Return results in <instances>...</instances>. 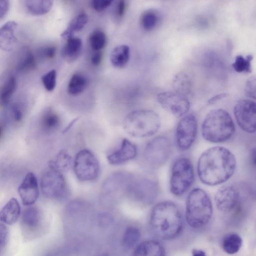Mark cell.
Here are the masks:
<instances>
[{
  "label": "cell",
  "mask_w": 256,
  "mask_h": 256,
  "mask_svg": "<svg viewBox=\"0 0 256 256\" xmlns=\"http://www.w3.org/2000/svg\"><path fill=\"white\" fill-rule=\"evenodd\" d=\"M236 164V157L228 149L220 146L212 147L200 156L198 174L203 184L210 186L218 185L232 176Z\"/></svg>",
  "instance_id": "cell-1"
},
{
  "label": "cell",
  "mask_w": 256,
  "mask_h": 256,
  "mask_svg": "<svg viewBox=\"0 0 256 256\" xmlns=\"http://www.w3.org/2000/svg\"><path fill=\"white\" fill-rule=\"evenodd\" d=\"M150 226L152 232L158 238L173 240L180 235L183 229L182 214L174 202H161L152 210Z\"/></svg>",
  "instance_id": "cell-2"
},
{
  "label": "cell",
  "mask_w": 256,
  "mask_h": 256,
  "mask_svg": "<svg viewBox=\"0 0 256 256\" xmlns=\"http://www.w3.org/2000/svg\"><path fill=\"white\" fill-rule=\"evenodd\" d=\"M235 132V124L225 110L214 108L205 116L201 126L204 139L213 143H220L228 140Z\"/></svg>",
  "instance_id": "cell-3"
},
{
  "label": "cell",
  "mask_w": 256,
  "mask_h": 256,
  "mask_svg": "<svg viewBox=\"0 0 256 256\" xmlns=\"http://www.w3.org/2000/svg\"><path fill=\"white\" fill-rule=\"evenodd\" d=\"M212 214V205L207 193L200 188L192 190L186 202L185 218L188 224L193 228H200L208 223Z\"/></svg>",
  "instance_id": "cell-4"
},
{
  "label": "cell",
  "mask_w": 256,
  "mask_h": 256,
  "mask_svg": "<svg viewBox=\"0 0 256 256\" xmlns=\"http://www.w3.org/2000/svg\"><path fill=\"white\" fill-rule=\"evenodd\" d=\"M122 126L126 132L132 136L148 137L158 130L160 120L158 114L152 110H137L125 116Z\"/></svg>",
  "instance_id": "cell-5"
},
{
  "label": "cell",
  "mask_w": 256,
  "mask_h": 256,
  "mask_svg": "<svg viewBox=\"0 0 256 256\" xmlns=\"http://www.w3.org/2000/svg\"><path fill=\"white\" fill-rule=\"evenodd\" d=\"M192 164L188 158H180L175 160L172 169L170 190L176 196H180L190 188L194 180Z\"/></svg>",
  "instance_id": "cell-6"
},
{
  "label": "cell",
  "mask_w": 256,
  "mask_h": 256,
  "mask_svg": "<svg viewBox=\"0 0 256 256\" xmlns=\"http://www.w3.org/2000/svg\"><path fill=\"white\" fill-rule=\"evenodd\" d=\"M158 185L153 179L146 177L134 178L132 176L124 192L135 202L142 204H150L156 200Z\"/></svg>",
  "instance_id": "cell-7"
},
{
  "label": "cell",
  "mask_w": 256,
  "mask_h": 256,
  "mask_svg": "<svg viewBox=\"0 0 256 256\" xmlns=\"http://www.w3.org/2000/svg\"><path fill=\"white\" fill-rule=\"evenodd\" d=\"M72 167L78 179L83 182L96 180L100 172L97 158L91 151L86 149L82 150L76 154Z\"/></svg>",
  "instance_id": "cell-8"
},
{
  "label": "cell",
  "mask_w": 256,
  "mask_h": 256,
  "mask_svg": "<svg viewBox=\"0 0 256 256\" xmlns=\"http://www.w3.org/2000/svg\"><path fill=\"white\" fill-rule=\"evenodd\" d=\"M172 144L166 136H159L151 140L146 146L144 156L148 162L154 167H160L168 160Z\"/></svg>",
  "instance_id": "cell-9"
},
{
  "label": "cell",
  "mask_w": 256,
  "mask_h": 256,
  "mask_svg": "<svg viewBox=\"0 0 256 256\" xmlns=\"http://www.w3.org/2000/svg\"><path fill=\"white\" fill-rule=\"evenodd\" d=\"M40 188L43 194L50 198L62 199L67 194L66 184L62 174L49 167L42 176Z\"/></svg>",
  "instance_id": "cell-10"
},
{
  "label": "cell",
  "mask_w": 256,
  "mask_h": 256,
  "mask_svg": "<svg viewBox=\"0 0 256 256\" xmlns=\"http://www.w3.org/2000/svg\"><path fill=\"white\" fill-rule=\"evenodd\" d=\"M198 132V121L192 114H186L180 120L176 129L175 140L178 148L188 150L194 143Z\"/></svg>",
  "instance_id": "cell-11"
},
{
  "label": "cell",
  "mask_w": 256,
  "mask_h": 256,
  "mask_svg": "<svg viewBox=\"0 0 256 256\" xmlns=\"http://www.w3.org/2000/svg\"><path fill=\"white\" fill-rule=\"evenodd\" d=\"M256 105L254 102L241 99L236 104L234 114L236 122L243 131L253 134L256 132Z\"/></svg>",
  "instance_id": "cell-12"
},
{
  "label": "cell",
  "mask_w": 256,
  "mask_h": 256,
  "mask_svg": "<svg viewBox=\"0 0 256 256\" xmlns=\"http://www.w3.org/2000/svg\"><path fill=\"white\" fill-rule=\"evenodd\" d=\"M156 98L161 106L176 118L183 116L190 109V104L187 96L174 90L160 92Z\"/></svg>",
  "instance_id": "cell-13"
},
{
  "label": "cell",
  "mask_w": 256,
  "mask_h": 256,
  "mask_svg": "<svg viewBox=\"0 0 256 256\" xmlns=\"http://www.w3.org/2000/svg\"><path fill=\"white\" fill-rule=\"evenodd\" d=\"M217 208L226 213L230 212L238 206L240 200L239 192L231 186L220 187L214 195Z\"/></svg>",
  "instance_id": "cell-14"
},
{
  "label": "cell",
  "mask_w": 256,
  "mask_h": 256,
  "mask_svg": "<svg viewBox=\"0 0 256 256\" xmlns=\"http://www.w3.org/2000/svg\"><path fill=\"white\" fill-rule=\"evenodd\" d=\"M18 192L22 204L25 206H31L37 200L39 196V190L37 179L31 172L25 176L18 188Z\"/></svg>",
  "instance_id": "cell-15"
},
{
  "label": "cell",
  "mask_w": 256,
  "mask_h": 256,
  "mask_svg": "<svg viewBox=\"0 0 256 256\" xmlns=\"http://www.w3.org/2000/svg\"><path fill=\"white\" fill-rule=\"evenodd\" d=\"M136 155V146L128 140L124 138L119 148L108 155L107 160L110 164L119 165L134 158Z\"/></svg>",
  "instance_id": "cell-16"
},
{
  "label": "cell",
  "mask_w": 256,
  "mask_h": 256,
  "mask_svg": "<svg viewBox=\"0 0 256 256\" xmlns=\"http://www.w3.org/2000/svg\"><path fill=\"white\" fill-rule=\"evenodd\" d=\"M18 26L16 22L10 20L0 27V50L8 52L15 47L18 42L16 36Z\"/></svg>",
  "instance_id": "cell-17"
},
{
  "label": "cell",
  "mask_w": 256,
  "mask_h": 256,
  "mask_svg": "<svg viewBox=\"0 0 256 256\" xmlns=\"http://www.w3.org/2000/svg\"><path fill=\"white\" fill-rule=\"evenodd\" d=\"M132 177V176L125 172H114L104 181L102 189L106 193H112L122 190L124 191Z\"/></svg>",
  "instance_id": "cell-18"
},
{
  "label": "cell",
  "mask_w": 256,
  "mask_h": 256,
  "mask_svg": "<svg viewBox=\"0 0 256 256\" xmlns=\"http://www.w3.org/2000/svg\"><path fill=\"white\" fill-rule=\"evenodd\" d=\"M133 254L134 256H161L166 255V251L158 241L147 240L136 246Z\"/></svg>",
  "instance_id": "cell-19"
},
{
  "label": "cell",
  "mask_w": 256,
  "mask_h": 256,
  "mask_svg": "<svg viewBox=\"0 0 256 256\" xmlns=\"http://www.w3.org/2000/svg\"><path fill=\"white\" fill-rule=\"evenodd\" d=\"M24 11L30 15L42 16L51 10L54 0H20Z\"/></svg>",
  "instance_id": "cell-20"
},
{
  "label": "cell",
  "mask_w": 256,
  "mask_h": 256,
  "mask_svg": "<svg viewBox=\"0 0 256 256\" xmlns=\"http://www.w3.org/2000/svg\"><path fill=\"white\" fill-rule=\"evenodd\" d=\"M20 214V207L18 200L12 198L0 210V221L12 225L19 218Z\"/></svg>",
  "instance_id": "cell-21"
},
{
  "label": "cell",
  "mask_w": 256,
  "mask_h": 256,
  "mask_svg": "<svg viewBox=\"0 0 256 256\" xmlns=\"http://www.w3.org/2000/svg\"><path fill=\"white\" fill-rule=\"evenodd\" d=\"M72 156L65 150L60 151L48 164V167L61 173L68 171L73 166Z\"/></svg>",
  "instance_id": "cell-22"
},
{
  "label": "cell",
  "mask_w": 256,
  "mask_h": 256,
  "mask_svg": "<svg viewBox=\"0 0 256 256\" xmlns=\"http://www.w3.org/2000/svg\"><path fill=\"white\" fill-rule=\"evenodd\" d=\"M130 48L124 44L116 46L112 50L110 58L112 66L122 68L128 63L130 58Z\"/></svg>",
  "instance_id": "cell-23"
},
{
  "label": "cell",
  "mask_w": 256,
  "mask_h": 256,
  "mask_svg": "<svg viewBox=\"0 0 256 256\" xmlns=\"http://www.w3.org/2000/svg\"><path fill=\"white\" fill-rule=\"evenodd\" d=\"M172 87L174 91L187 96L192 91L191 80L186 74L178 72L172 79Z\"/></svg>",
  "instance_id": "cell-24"
},
{
  "label": "cell",
  "mask_w": 256,
  "mask_h": 256,
  "mask_svg": "<svg viewBox=\"0 0 256 256\" xmlns=\"http://www.w3.org/2000/svg\"><path fill=\"white\" fill-rule=\"evenodd\" d=\"M88 21V16L86 13L79 14L70 22L66 28L61 34V37L66 40L73 37L74 32L82 29Z\"/></svg>",
  "instance_id": "cell-25"
},
{
  "label": "cell",
  "mask_w": 256,
  "mask_h": 256,
  "mask_svg": "<svg viewBox=\"0 0 256 256\" xmlns=\"http://www.w3.org/2000/svg\"><path fill=\"white\" fill-rule=\"evenodd\" d=\"M88 84V80L86 76L80 73L74 74L70 78L68 85V92L72 96H77L82 93Z\"/></svg>",
  "instance_id": "cell-26"
},
{
  "label": "cell",
  "mask_w": 256,
  "mask_h": 256,
  "mask_svg": "<svg viewBox=\"0 0 256 256\" xmlns=\"http://www.w3.org/2000/svg\"><path fill=\"white\" fill-rule=\"evenodd\" d=\"M140 237L141 232L138 228L134 226H128L122 236V246L126 250L135 248L138 244Z\"/></svg>",
  "instance_id": "cell-27"
},
{
  "label": "cell",
  "mask_w": 256,
  "mask_h": 256,
  "mask_svg": "<svg viewBox=\"0 0 256 256\" xmlns=\"http://www.w3.org/2000/svg\"><path fill=\"white\" fill-rule=\"evenodd\" d=\"M242 244V238L236 233L226 234L223 238L222 246L224 251L228 254H233L238 252Z\"/></svg>",
  "instance_id": "cell-28"
},
{
  "label": "cell",
  "mask_w": 256,
  "mask_h": 256,
  "mask_svg": "<svg viewBox=\"0 0 256 256\" xmlns=\"http://www.w3.org/2000/svg\"><path fill=\"white\" fill-rule=\"evenodd\" d=\"M82 46V42L80 38L72 37L67 40L62 49V54L67 60H74L78 56Z\"/></svg>",
  "instance_id": "cell-29"
},
{
  "label": "cell",
  "mask_w": 256,
  "mask_h": 256,
  "mask_svg": "<svg viewBox=\"0 0 256 256\" xmlns=\"http://www.w3.org/2000/svg\"><path fill=\"white\" fill-rule=\"evenodd\" d=\"M22 223L29 230L36 229L40 222V214L38 209L35 206H30L24 210L22 215Z\"/></svg>",
  "instance_id": "cell-30"
},
{
  "label": "cell",
  "mask_w": 256,
  "mask_h": 256,
  "mask_svg": "<svg viewBox=\"0 0 256 256\" xmlns=\"http://www.w3.org/2000/svg\"><path fill=\"white\" fill-rule=\"evenodd\" d=\"M16 81L14 76H10L0 89V106H6L15 91Z\"/></svg>",
  "instance_id": "cell-31"
},
{
  "label": "cell",
  "mask_w": 256,
  "mask_h": 256,
  "mask_svg": "<svg viewBox=\"0 0 256 256\" xmlns=\"http://www.w3.org/2000/svg\"><path fill=\"white\" fill-rule=\"evenodd\" d=\"M253 56L248 54L246 56H237L232 64V68L238 73L248 74L252 72V61Z\"/></svg>",
  "instance_id": "cell-32"
},
{
  "label": "cell",
  "mask_w": 256,
  "mask_h": 256,
  "mask_svg": "<svg viewBox=\"0 0 256 256\" xmlns=\"http://www.w3.org/2000/svg\"><path fill=\"white\" fill-rule=\"evenodd\" d=\"M160 20L159 14L154 10H148L143 13L140 18L142 28L147 31L155 28Z\"/></svg>",
  "instance_id": "cell-33"
},
{
  "label": "cell",
  "mask_w": 256,
  "mask_h": 256,
  "mask_svg": "<svg viewBox=\"0 0 256 256\" xmlns=\"http://www.w3.org/2000/svg\"><path fill=\"white\" fill-rule=\"evenodd\" d=\"M60 120L58 115L52 110L48 109L43 114L41 124L42 128L47 131L56 129L59 126Z\"/></svg>",
  "instance_id": "cell-34"
},
{
  "label": "cell",
  "mask_w": 256,
  "mask_h": 256,
  "mask_svg": "<svg viewBox=\"0 0 256 256\" xmlns=\"http://www.w3.org/2000/svg\"><path fill=\"white\" fill-rule=\"evenodd\" d=\"M89 42L91 48L96 51L100 50L106 44V36L104 32L100 30L92 32L89 37Z\"/></svg>",
  "instance_id": "cell-35"
},
{
  "label": "cell",
  "mask_w": 256,
  "mask_h": 256,
  "mask_svg": "<svg viewBox=\"0 0 256 256\" xmlns=\"http://www.w3.org/2000/svg\"><path fill=\"white\" fill-rule=\"evenodd\" d=\"M36 66V60L33 54L26 51L18 66L20 71H25L34 68Z\"/></svg>",
  "instance_id": "cell-36"
},
{
  "label": "cell",
  "mask_w": 256,
  "mask_h": 256,
  "mask_svg": "<svg viewBox=\"0 0 256 256\" xmlns=\"http://www.w3.org/2000/svg\"><path fill=\"white\" fill-rule=\"evenodd\" d=\"M42 84L48 92L52 91L56 84V72L55 70H52L47 72L42 77Z\"/></svg>",
  "instance_id": "cell-37"
},
{
  "label": "cell",
  "mask_w": 256,
  "mask_h": 256,
  "mask_svg": "<svg viewBox=\"0 0 256 256\" xmlns=\"http://www.w3.org/2000/svg\"><path fill=\"white\" fill-rule=\"evenodd\" d=\"M244 92L247 97L255 100L256 95V80L254 76H250L246 80Z\"/></svg>",
  "instance_id": "cell-38"
},
{
  "label": "cell",
  "mask_w": 256,
  "mask_h": 256,
  "mask_svg": "<svg viewBox=\"0 0 256 256\" xmlns=\"http://www.w3.org/2000/svg\"><path fill=\"white\" fill-rule=\"evenodd\" d=\"M8 237V232L7 227L0 223V252H2L6 246Z\"/></svg>",
  "instance_id": "cell-39"
},
{
  "label": "cell",
  "mask_w": 256,
  "mask_h": 256,
  "mask_svg": "<svg viewBox=\"0 0 256 256\" xmlns=\"http://www.w3.org/2000/svg\"><path fill=\"white\" fill-rule=\"evenodd\" d=\"M114 0H92L93 8L97 12H102L109 6Z\"/></svg>",
  "instance_id": "cell-40"
},
{
  "label": "cell",
  "mask_w": 256,
  "mask_h": 256,
  "mask_svg": "<svg viewBox=\"0 0 256 256\" xmlns=\"http://www.w3.org/2000/svg\"><path fill=\"white\" fill-rule=\"evenodd\" d=\"M40 54L42 56L48 58H52L56 54V48L54 46H48L40 50Z\"/></svg>",
  "instance_id": "cell-41"
},
{
  "label": "cell",
  "mask_w": 256,
  "mask_h": 256,
  "mask_svg": "<svg viewBox=\"0 0 256 256\" xmlns=\"http://www.w3.org/2000/svg\"><path fill=\"white\" fill-rule=\"evenodd\" d=\"M10 5L9 0H0V19L6 14Z\"/></svg>",
  "instance_id": "cell-42"
},
{
  "label": "cell",
  "mask_w": 256,
  "mask_h": 256,
  "mask_svg": "<svg viewBox=\"0 0 256 256\" xmlns=\"http://www.w3.org/2000/svg\"><path fill=\"white\" fill-rule=\"evenodd\" d=\"M12 112L14 119L16 122H20L22 118V113L20 107L16 104L12 107Z\"/></svg>",
  "instance_id": "cell-43"
},
{
  "label": "cell",
  "mask_w": 256,
  "mask_h": 256,
  "mask_svg": "<svg viewBox=\"0 0 256 256\" xmlns=\"http://www.w3.org/2000/svg\"><path fill=\"white\" fill-rule=\"evenodd\" d=\"M102 58V54L100 50L96 51L91 58V62L94 66H98Z\"/></svg>",
  "instance_id": "cell-44"
},
{
  "label": "cell",
  "mask_w": 256,
  "mask_h": 256,
  "mask_svg": "<svg viewBox=\"0 0 256 256\" xmlns=\"http://www.w3.org/2000/svg\"><path fill=\"white\" fill-rule=\"evenodd\" d=\"M228 96V94L226 93H221L218 94L216 95H215L213 96L212 97L210 98L208 100V104L210 105H212L214 104H215L216 103L222 100V99L226 98Z\"/></svg>",
  "instance_id": "cell-45"
},
{
  "label": "cell",
  "mask_w": 256,
  "mask_h": 256,
  "mask_svg": "<svg viewBox=\"0 0 256 256\" xmlns=\"http://www.w3.org/2000/svg\"><path fill=\"white\" fill-rule=\"evenodd\" d=\"M125 11V2L124 0H120L117 8L118 14L120 16H122Z\"/></svg>",
  "instance_id": "cell-46"
},
{
  "label": "cell",
  "mask_w": 256,
  "mask_h": 256,
  "mask_svg": "<svg viewBox=\"0 0 256 256\" xmlns=\"http://www.w3.org/2000/svg\"><path fill=\"white\" fill-rule=\"evenodd\" d=\"M193 256H206V252L202 250L193 249L192 250Z\"/></svg>",
  "instance_id": "cell-47"
},
{
  "label": "cell",
  "mask_w": 256,
  "mask_h": 256,
  "mask_svg": "<svg viewBox=\"0 0 256 256\" xmlns=\"http://www.w3.org/2000/svg\"><path fill=\"white\" fill-rule=\"evenodd\" d=\"M78 118H76L74 120L71 122L68 126L66 128H65L64 130V132H66L72 126L73 124L76 121Z\"/></svg>",
  "instance_id": "cell-48"
},
{
  "label": "cell",
  "mask_w": 256,
  "mask_h": 256,
  "mask_svg": "<svg viewBox=\"0 0 256 256\" xmlns=\"http://www.w3.org/2000/svg\"><path fill=\"white\" fill-rule=\"evenodd\" d=\"M255 156H256V150L254 148L252 150V153H251V159L252 161V163L254 165L255 164Z\"/></svg>",
  "instance_id": "cell-49"
},
{
  "label": "cell",
  "mask_w": 256,
  "mask_h": 256,
  "mask_svg": "<svg viewBox=\"0 0 256 256\" xmlns=\"http://www.w3.org/2000/svg\"><path fill=\"white\" fill-rule=\"evenodd\" d=\"M4 127L2 124H0V138L2 134Z\"/></svg>",
  "instance_id": "cell-50"
}]
</instances>
